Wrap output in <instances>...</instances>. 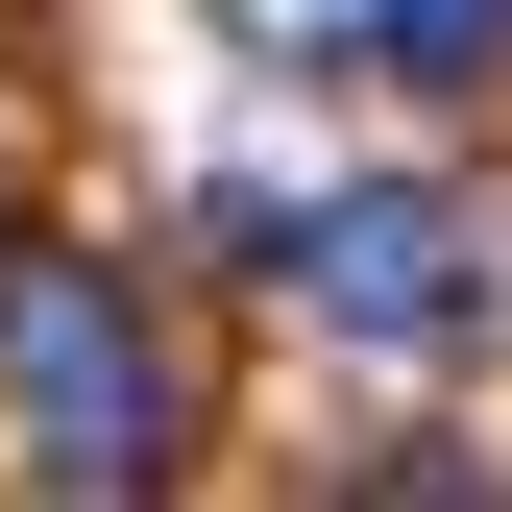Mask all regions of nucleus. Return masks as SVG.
<instances>
[{
    "mask_svg": "<svg viewBox=\"0 0 512 512\" xmlns=\"http://www.w3.org/2000/svg\"><path fill=\"white\" fill-rule=\"evenodd\" d=\"M0 391H25L49 488H171V342L122 317V269H25L0 293Z\"/></svg>",
    "mask_w": 512,
    "mask_h": 512,
    "instance_id": "f257e3e1",
    "label": "nucleus"
},
{
    "mask_svg": "<svg viewBox=\"0 0 512 512\" xmlns=\"http://www.w3.org/2000/svg\"><path fill=\"white\" fill-rule=\"evenodd\" d=\"M293 293L342 317V342L439 366V342L488 317V220H464V196H317V220H293Z\"/></svg>",
    "mask_w": 512,
    "mask_h": 512,
    "instance_id": "f03ea898",
    "label": "nucleus"
},
{
    "mask_svg": "<svg viewBox=\"0 0 512 512\" xmlns=\"http://www.w3.org/2000/svg\"><path fill=\"white\" fill-rule=\"evenodd\" d=\"M366 74H415V98H488V74H512V0H366Z\"/></svg>",
    "mask_w": 512,
    "mask_h": 512,
    "instance_id": "7ed1b4c3",
    "label": "nucleus"
},
{
    "mask_svg": "<svg viewBox=\"0 0 512 512\" xmlns=\"http://www.w3.org/2000/svg\"><path fill=\"white\" fill-rule=\"evenodd\" d=\"M0 293H25V269H0Z\"/></svg>",
    "mask_w": 512,
    "mask_h": 512,
    "instance_id": "20e7f679",
    "label": "nucleus"
}]
</instances>
